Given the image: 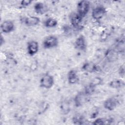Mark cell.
<instances>
[{"label": "cell", "instance_id": "52a82bcc", "mask_svg": "<svg viewBox=\"0 0 125 125\" xmlns=\"http://www.w3.org/2000/svg\"><path fill=\"white\" fill-rule=\"evenodd\" d=\"M22 23L27 26H34L40 22V18L36 16H27L21 18Z\"/></svg>", "mask_w": 125, "mask_h": 125}, {"label": "cell", "instance_id": "5b68a950", "mask_svg": "<svg viewBox=\"0 0 125 125\" xmlns=\"http://www.w3.org/2000/svg\"><path fill=\"white\" fill-rule=\"evenodd\" d=\"M89 96L83 91L78 92L74 97V103L76 107H80L88 101Z\"/></svg>", "mask_w": 125, "mask_h": 125}, {"label": "cell", "instance_id": "2e32d148", "mask_svg": "<svg viewBox=\"0 0 125 125\" xmlns=\"http://www.w3.org/2000/svg\"><path fill=\"white\" fill-rule=\"evenodd\" d=\"M72 122L75 125H84L86 124V120L84 117L81 114H77L75 115L72 119Z\"/></svg>", "mask_w": 125, "mask_h": 125}, {"label": "cell", "instance_id": "7a4b0ae2", "mask_svg": "<svg viewBox=\"0 0 125 125\" xmlns=\"http://www.w3.org/2000/svg\"><path fill=\"white\" fill-rule=\"evenodd\" d=\"M69 19L71 26L74 29L77 30L82 29L83 18L79 15L77 12L71 13L69 16Z\"/></svg>", "mask_w": 125, "mask_h": 125}, {"label": "cell", "instance_id": "9a60e30c", "mask_svg": "<svg viewBox=\"0 0 125 125\" xmlns=\"http://www.w3.org/2000/svg\"><path fill=\"white\" fill-rule=\"evenodd\" d=\"M125 86V82L121 79H114L109 83V86L114 89H119Z\"/></svg>", "mask_w": 125, "mask_h": 125}, {"label": "cell", "instance_id": "7402d4cb", "mask_svg": "<svg viewBox=\"0 0 125 125\" xmlns=\"http://www.w3.org/2000/svg\"><path fill=\"white\" fill-rule=\"evenodd\" d=\"M33 1L31 0H22L21 1V5L22 7H26L32 3Z\"/></svg>", "mask_w": 125, "mask_h": 125}, {"label": "cell", "instance_id": "4fadbf2b", "mask_svg": "<svg viewBox=\"0 0 125 125\" xmlns=\"http://www.w3.org/2000/svg\"><path fill=\"white\" fill-rule=\"evenodd\" d=\"M67 78L68 83L70 84L77 83L79 81V78L77 73L75 70H70L68 71Z\"/></svg>", "mask_w": 125, "mask_h": 125}, {"label": "cell", "instance_id": "6da1fadb", "mask_svg": "<svg viewBox=\"0 0 125 125\" xmlns=\"http://www.w3.org/2000/svg\"><path fill=\"white\" fill-rule=\"evenodd\" d=\"M90 6L89 1L83 0L79 1L77 5V13L83 18L88 14Z\"/></svg>", "mask_w": 125, "mask_h": 125}, {"label": "cell", "instance_id": "ac0fdd59", "mask_svg": "<svg viewBox=\"0 0 125 125\" xmlns=\"http://www.w3.org/2000/svg\"><path fill=\"white\" fill-rule=\"evenodd\" d=\"M96 87L97 86L96 85H95L93 83L91 82L85 86L83 91L87 95L90 96L91 95L93 94L94 93Z\"/></svg>", "mask_w": 125, "mask_h": 125}, {"label": "cell", "instance_id": "30bf717a", "mask_svg": "<svg viewBox=\"0 0 125 125\" xmlns=\"http://www.w3.org/2000/svg\"><path fill=\"white\" fill-rule=\"evenodd\" d=\"M118 101L114 97L108 98L104 102V107L109 111L114 110L118 105Z\"/></svg>", "mask_w": 125, "mask_h": 125}, {"label": "cell", "instance_id": "5bb4252c", "mask_svg": "<svg viewBox=\"0 0 125 125\" xmlns=\"http://www.w3.org/2000/svg\"><path fill=\"white\" fill-rule=\"evenodd\" d=\"M35 12L38 14L42 15L45 13L47 11L46 5L43 2H37L34 5Z\"/></svg>", "mask_w": 125, "mask_h": 125}, {"label": "cell", "instance_id": "ba28073f", "mask_svg": "<svg viewBox=\"0 0 125 125\" xmlns=\"http://www.w3.org/2000/svg\"><path fill=\"white\" fill-rule=\"evenodd\" d=\"M74 47L79 51H85L86 49L87 44L86 39L83 35H80L74 42Z\"/></svg>", "mask_w": 125, "mask_h": 125}, {"label": "cell", "instance_id": "e0dca14e", "mask_svg": "<svg viewBox=\"0 0 125 125\" xmlns=\"http://www.w3.org/2000/svg\"><path fill=\"white\" fill-rule=\"evenodd\" d=\"M105 57L109 61H114L117 58V51L114 49H109L105 53Z\"/></svg>", "mask_w": 125, "mask_h": 125}, {"label": "cell", "instance_id": "9c48e42d", "mask_svg": "<svg viewBox=\"0 0 125 125\" xmlns=\"http://www.w3.org/2000/svg\"><path fill=\"white\" fill-rule=\"evenodd\" d=\"M39 49V45L38 42L35 40L30 41L27 44V50L28 54L33 56L36 54Z\"/></svg>", "mask_w": 125, "mask_h": 125}, {"label": "cell", "instance_id": "cb8c5ba5", "mask_svg": "<svg viewBox=\"0 0 125 125\" xmlns=\"http://www.w3.org/2000/svg\"><path fill=\"white\" fill-rule=\"evenodd\" d=\"M4 37L2 36V35H1L0 36V46H2V44H3L4 43Z\"/></svg>", "mask_w": 125, "mask_h": 125}, {"label": "cell", "instance_id": "ffe728a7", "mask_svg": "<svg viewBox=\"0 0 125 125\" xmlns=\"http://www.w3.org/2000/svg\"><path fill=\"white\" fill-rule=\"evenodd\" d=\"M61 109L63 114L65 115L68 114V113L70 111V109L69 107V104L67 101H65L62 102L61 105Z\"/></svg>", "mask_w": 125, "mask_h": 125}, {"label": "cell", "instance_id": "8992f818", "mask_svg": "<svg viewBox=\"0 0 125 125\" xmlns=\"http://www.w3.org/2000/svg\"><path fill=\"white\" fill-rule=\"evenodd\" d=\"M106 10L103 5H97L94 7L91 13V16L93 19L98 21L102 19L106 14Z\"/></svg>", "mask_w": 125, "mask_h": 125}, {"label": "cell", "instance_id": "277c9868", "mask_svg": "<svg viewBox=\"0 0 125 125\" xmlns=\"http://www.w3.org/2000/svg\"><path fill=\"white\" fill-rule=\"evenodd\" d=\"M59 43L58 38L54 35L47 36L42 42V46L44 49H49L57 47Z\"/></svg>", "mask_w": 125, "mask_h": 125}, {"label": "cell", "instance_id": "d6986e66", "mask_svg": "<svg viewBox=\"0 0 125 125\" xmlns=\"http://www.w3.org/2000/svg\"><path fill=\"white\" fill-rule=\"evenodd\" d=\"M58 24V21L53 18H49L44 22V25L47 28H53L56 27Z\"/></svg>", "mask_w": 125, "mask_h": 125}, {"label": "cell", "instance_id": "8fae6325", "mask_svg": "<svg viewBox=\"0 0 125 125\" xmlns=\"http://www.w3.org/2000/svg\"><path fill=\"white\" fill-rule=\"evenodd\" d=\"M1 31L4 33H9L15 30V24L13 21L11 20H6L3 21L0 25Z\"/></svg>", "mask_w": 125, "mask_h": 125}, {"label": "cell", "instance_id": "7c38bea8", "mask_svg": "<svg viewBox=\"0 0 125 125\" xmlns=\"http://www.w3.org/2000/svg\"><path fill=\"white\" fill-rule=\"evenodd\" d=\"M82 68L85 72L92 73L98 72L99 69V67L92 62H87L83 64Z\"/></svg>", "mask_w": 125, "mask_h": 125}, {"label": "cell", "instance_id": "3957f363", "mask_svg": "<svg viewBox=\"0 0 125 125\" xmlns=\"http://www.w3.org/2000/svg\"><path fill=\"white\" fill-rule=\"evenodd\" d=\"M55 80L54 77L48 73L44 74L40 81V85L45 89H50L54 84Z\"/></svg>", "mask_w": 125, "mask_h": 125}, {"label": "cell", "instance_id": "603a6c76", "mask_svg": "<svg viewBox=\"0 0 125 125\" xmlns=\"http://www.w3.org/2000/svg\"><path fill=\"white\" fill-rule=\"evenodd\" d=\"M119 75L122 77H124L125 75V67L124 65H122L120 66V67L118 71Z\"/></svg>", "mask_w": 125, "mask_h": 125}, {"label": "cell", "instance_id": "44dd1931", "mask_svg": "<svg viewBox=\"0 0 125 125\" xmlns=\"http://www.w3.org/2000/svg\"><path fill=\"white\" fill-rule=\"evenodd\" d=\"M109 120H106L104 118H99L96 119L92 123L93 125H104L106 124V122H108Z\"/></svg>", "mask_w": 125, "mask_h": 125}]
</instances>
